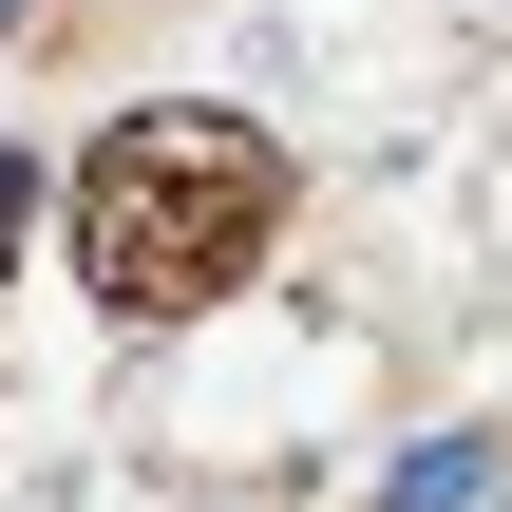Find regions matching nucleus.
<instances>
[{"label": "nucleus", "mask_w": 512, "mask_h": 512, "mask_svg": "<svg viewBox=\"0 0 512 512\" xmlns=\"http://www.w3.org/2000/svg\"><path fill=\"white\" fill-rule=\"evenodd\" d=\"M361 512H512V418H418Z\"/></svg>", "instance_id": "f03ea898"}, {"label": "nucleus", "mask_w": 512, "mask_h": 512, "mask_svg": "<svg viewBox=\"0 0 512 512\" xmlns=\"http://www.w3.org/2000/svg\"><path fill=\"white\" fill-rule=\"evenodd\" d=\"M38 19H57V0H0V38H38Z\"/></svg>", "instance_id": "7ed1b4c3"}, {"label": "nucleus", "mask_w": 512, "mask_h": 512, "mask_svg": "<svg viewBox=\"0 0 512 512\" xmlns=\"http://www.w3.org/2000/svg\"><path fill=\"white\" fill-rule=\"evenodd\" d=\"M285 209H304V171H285V133H266V114H228V95H133V114L76 152L57 247H76V285H95V323H133V342H152V323H190V304L266 285Z\"/></svg>", "instance_id": "f257e3e1"}]
</instances>
